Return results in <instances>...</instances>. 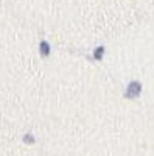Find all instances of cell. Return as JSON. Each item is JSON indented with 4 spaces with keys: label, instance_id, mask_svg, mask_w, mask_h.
I'll return each instance as SVG.
<instances>
[{
    "label": "cell",
    "instance_id": "obj_2",
    "mask_svg": "<svg viewBox=\"0 0 154 156\" xmlns=\"http://www.w3.org/2000/svg\"><path fill=\"white\" fill-rule=\"evenodd\" d=\"M103 55H104V47H97L95 48V53H94V59L95 61H101Z\"/></svg>",
    "mask_w": 154,
    "mask_h": 156
},
{
    "label": "cell",
    "instance_id": "obj_3",
    "mask_svg": "<svg viewBox=\"0 0 154 156\" xmlns=\"http://www.w3.org/2000/svg\"><path fill=\"white\" fill-rule=\"evenodd\" d=\"M39 47H41V50H42V53H44V55H48L50 47H48V44H47L45 41H44V42H41V45H39Z\"/></svg>",
    "mask_w": 154,
    "mask_h": 156
},
{
    "label": "cell",
    "instance_id": "obj_1",
    "mask_svg": "<svg viewBox=\"0 0 154 156\" xmlns=\"http://www.w3.org/2000/svg\"><path fill=\"white\" fill-rule=\"evenodd\" d=\"M140 94H142V83L137 81V80H134V81H131L129 84H128L126 92H125V97L132 100V98H137Z\"/></svg>",
    "mask_w": 154,
    "mask_h": 156
}]
</instances>
